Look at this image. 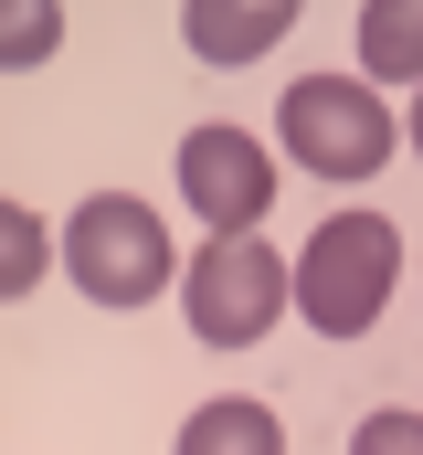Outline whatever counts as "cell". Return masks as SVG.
Returning a JSON list of instances; mask_svg holds the SVG:
<instances>
[{"instance_id":"obj_10","label":"cell","mask_w":423,"mask_h":455,"mask_svg":"<svg viewBox=\"0 0 423 455\" xmlns=\"http://www.w3.org/2000/svg\"><path fill=\"white\" fill-rule=\"evenodd\" d=\"M349 455H423V413H403V403L392 413H360L349 424Z\"/></svg>"},{"instance_id":"obj_7","label":"cell","mask_w":423,"mask_h":455,"mask_svg":"<svg viewBox=\"0 0 423 455\" xmlns=\"http://www.w3.org/2000/svg\"><path fill=\"white\" fill-rule=\"evenodd\" d=\"M180 455H286V424H275L265 403L222 392V403H202V413L180 424Z\"/></svg>"},{"instance_id":"obj_5","label":"cell","mask_w":423,"mask_h":455,"mask_svg":"<svg viewBox=\"0 0 423 455\" xmlns=\"http://www.w3.org/2000/svg\"><path fill=\"white\" fill-rule=\"evenodd\" d=\"M180 202L202 212V233H254L275 212V159L254 127H191L180 138Z\"/></svg>"},{"instance_id":"obj_4","label":"cell","mask_w":423,"mask_h":455,"mask_svg":"<svg viewBox=\"0 0 423 455\" xmlns=\"http://www.w3.org/2000/svg\"><path fill=\"white\" fill-rule=\"evenodd\" d=\"M64 275H75L96 307H148V297H170L180 254H170V233H159V212H148V202L96 191V202L64 223Z\"/></svg>"},{"instance_id":"obj_2","label":"cell","mask_w":423,"mask_h":455,"mask_svg":"<svg viewBox=\"0 0 423 455\" xmlns=\"http://www.w3.org/2000/svg\"><path fill=\"white\" fill-rule=\"evenodd\" d=\"M275 138H286V159L307 180H371V170H392L403 127H392V107L360 75H297L286 107H275Z\"/></svg>"},{"instance_id":"obj_12","label":"cell","mask_w":423,"mask_h":455,"mask_svg":"<svg viewBox=\"0 0 423 455\" xmlns=\"http://www.w3.org/2000/svg\"><path fill=\"white\" fill-rule=\"evenodd\" d=\"M403 138H413V148H423V85H413V127H403Z\"/></svg>"},{"instance_id":"obj_11","label":"cell","mask_w":423,"mask_h":455,"mask_svg":"<svg viewBox=\"0 0 423 455\" xmlns=\"http://www.w3.org/2000/svg\"><path fill=\"white\" fill-rule=\"evenodd\" d=\"M0 243H11V265H0V286H11V297H21V286H32V275H43V223H32V212H21V202H11V212H0Z\"/></svg>"},{"instance_id":"obj_1","label":"cell","mask_w":423,"mask_h":455,"mask_svg":"<svg viewBox=\"0 0 423 455\" xmlns=\"http://www.w3.org/2000/svg\"><path fill=\"white\" fill-rule=\"evenodd\" d=\"M392 275H403V233L381 212H328L297 254V318L317 339H360V329H381Z\"/></svg>"},{"instance_id":"obj_8","label":"cell","mask_w":423,"mask_h":455,"mask_svg":"<svg viewBox=\"0 0 423 455\" xmlns=\"http://www.w3.org/2000/svg\"><path fill=\"white\" fill-rule=\"evenodd\" d=\"M360 64L381 85H423V0H360Z\"/></svg>"},{"instance_id":"obj_3","label":"cell","mask_w":423,"mask_h":455,"mask_svg":"<svg viewBox=\"0 0 423 455\" xmlns=\"http://www.w3.org/2000/svg\"><path fill=\"white\" fill-rule=\"evenodd\" d=\"M286 297H297V265H286L275 243H254V233H212L202 254L180 265L191 339H212V349H254L286 318Z\"/></svg>"},{"instance_id":"obj_6","label":"cell","mask_w":423,"mask_h":455,"mask_svg":"<svg viewBox=\"0 0 423 455\" xmlns=\"http://www.w3.org/2000/svg\"><path fill=\"white\" fill-rule=\"evenodd\" d=\"M307 21V0H180V43L202 64H254Z\"/></svg>"},{"instance_id":"obj_9","label":"cell","mask_w":423,"mask_h":455,"mask_svg":"<svg viewBox=\"0 0 423 455\" xmlns=\"http://www.w3.org/2000/svg\"><path fill=\"white\" fill-rule=\"evenodd\" d=\"M53 43H64V11H53V0H0V53H11V75L43 64Z\"/></svg>"}]
</instances>
